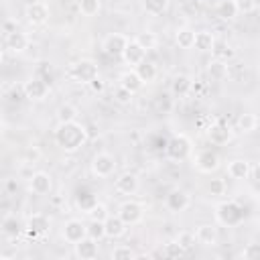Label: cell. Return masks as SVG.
I'll return each instance as SVG.
<instances>
[{"mask_svg": "<svg viewBox=\"0 0 260 260\" xmlns=\"http://www.w3.org/2000/svg\"><path fill=\"white\" fill-rule=\"evenodd\" d=\"M55 142L65 152H77L87 142V130L81 122H63L55 130Z\"/></svg>", "mask_w": 260, "mask_h": 260, "instance_id": "6da1fadb", "label": "cell"}, {"mask_svg": "<svg viewBox=\"0 0 260 260\" xmlns=\"http://www.w3.org/2000/svg\"><path fill=\"white\" fill-rule=\"evenodd\" d=\"M215 221L223 228H236L244 221V207L234 199L221 201L215 205Z\"/></svg>", "mask_w": 260, "mask_h": 260, "instance_id": "7a4b0ae2", "label": "cell"}, {"mask_svg": "<svg viewBox=\"0 0 260 260\" xmlns=\"http://www.w3.org/2000/svg\"><path fill=\"white\" fill-rule=\"evenodd\" d=\"M191 152H193V142H191V138H189L187 134H183V132L171 136V140H169L167 146H165V156H167L169 160H175V162L185 160L187 156H191Z\"/></svg>", "mask_w": 260, "mask_h": 260, "instance_id": "3957f363", "label": "cell"}, {"mask_svg": "<svg viewBox=\"0 0 260 260\" xmlns=\"http://www.w3.org/2000/svg\"><path fill=\"white\" fill-rule=\"evenodd\" d=\"M69 75H71L73 81L87 85L91 79H95V77L100 75V71H98L95 61H91V59H81V61H75V63L71 65Z\"/></svg>", "mask_w": 260, "mask_h": 260, "instance_id": "277c9868", "label": "cell"}, {"mask_svg": "<svg viewBox=\"0 0 260 260\" xmlns=\"http://www.w3.org/2000/svg\"><path fill=\"white\" fill-rule=\"evenodd\" d=\"M219 165H221L219 154H217L215 150H211V148H203V150H199V152L193 156V167H195L199 173H203V175L215 173V171L219 169Z\"/></svg>", "mask_w": 260, "mask_h": 260, "instance_id": "5b68a950", "label": "cell"}, {"mask_svg": "<svg viewBox=\"0 0 260 260\" xmlns=\"http://www.w3.org/2000/svg\"><path fill=\"white\" fill-rule=\"evenodd\" d=\"M118 215L122 217V221H124L126 225H138V223L144 219V205H142L140 201L128 199V201L120 203Z\"/></svg>", "mask_w": 260, "mask_h": 260, "instance_id": "8992f818", "label": "cell"}, {"mask_svg": "<svg viewBox=\"0 0 260 260\" xmlns=\"http://www.w3.org/2000/svg\"><path fill=\"white\" fill-rule=\"evenodd\" d=\"M116 171V158L114 154L110 152H98L93 154L91 158V173L98 177V179H108L112 177Z\"/></svg>", "mask_w": 260, "mask_h": 260, "instance_id": "52a82bcc", "label": "cell"}, {"mask_svg": "<svg viewBox=\"0 0 260 260\" xmlns=\"http://www.w3.org/2000/svg\"><path fill=\"white\" fill-rule=\"evenodd\" d=\"M22 93H24L26 100L43 102L49 95V83L45 79H41V77H28L22 83Z\"/></svg>", "mask_w": 260, "mask_h": 260, "instance_id": "ba28073f", "label": "cell"}, {"mask_svg": "<svg viewBox=\"0 0 260 260\" xmlns=\"http://www.w3.org/2000/svg\"><path fill=\"white\" fill-rule=\"evenodd\" d=\"M207 138H209L211 144H215V146H223V144L232 142V138H234V130L230 128V124L217 120V122H213V124L207 126Z\"/></svg>", "mask_w": 260, "mask_h": 260, "instance_id": "9c48e42d", "label": "cell"}, {"mask_svg": "<svg viewBox=\"0 0 260 260\" xmlns=\"http://www.w3.org/2000/svg\"><path fill=\"white\" fill-rule=\"evenodd\" d=\"M165 205L171 213H183L191 205V195L185 189H173L165 197Z\"/></svg>", "mask_w": 260, "mask_h": 260, "instance_id": "30bf717a", "label": "cell"}, {"mask_svg": "<svg viewBox=\"0 0 260 260\" xmlns=\"http://www.w3.org/2000/svg\"><path fill=\"white\" fill-rule=\"evenodd\" d=\"M61 236H63V240H65L67 244H75V242H79V240H83V238L87 236V225H85L81 219L71 217V219H67V221L63 223Z\"/></svg>", "mask_w": 260, "mask_h": 260, "instance_id": "8fae6325", "label": "cell"}, {"mask_svg": "<svg viewBox=\"0 0 260 260\" xmlns=\"http://www.w3.org/2000/svg\"><path fill=\"white\" fill-rule=\"evenodd\" d=\"M128 41H130V37L124 35V32H110V35L102 41V49H104L106 55L120 57L122 51H124V47L128 45Z\"/></svg>", "mask_w": 260, "mask_h": 260, "instance_id": "7c38bea8", "label": "cell"}, {"mask_svg": "<svg viewBox=\"0 0 260 260\" xmlns=\"http://www.w3.org/2000/svg\"><path fill=\"white\" fill-rule=\"evenodd\" d=\"M24 16H26V20L32 26H43L49 20V4L47 2H41V0L30 2L26 6V10H24Z\"/></svg>", "mask_w": 260, "mask_h": 260, "instance_id": "4fadbf2b", "label": "cell"}, {"mask_svg": "<svg viewBox=\"0 0 260 260\" xmlns=\"http://www.w3.org/2000/svg\"><path fill=\"white\" fill-rule=\"evenodd\" d=\"M24 230H26V234L32 236V238L45 236V234L51 230V217L45 215V213H32V215H28Z\"/></svg>", "mask_w": 260, "mask_h": 260, "instance_id": "5bb4252c", "label": "cell"}, {"mask_svg": "<svg viewBox=\"0 0 260 260\" xmlns=\"http://www.w3.org/2000/svg\"><path fill=\"white\" fill-rule=\"evenodd\" d=\"M28 189H30V193H35V195H47V193H51V189H53V179H51V175L45 173V171L32 173L30 179H28Z\"/></svg>", "mask_w": 260, "mask_h": 260, "instance_id": "9a60e30c", "label": "cell"}, {"mask_svg": "<svg viewBox=\"0 0 260 260\" xmlns=\"http://www.w3.org/2000/svg\"><path fill=\"white\" fill-rule=\"evenodd\" d=\"M28 45H30V39H28V35L26 32H22V30H8L6 32V49L10 51V53H24L26 49H28Z\"/></svg>", "mask_w": 260, "mask_h": 260, "instance_id": "2e32d148", "label": "cell"}, {"mask_svg": "<svg viewBox=\"0 0 260 260\" xmlns=\"http://www.w3.org/2000/svg\"><path fill=\"white\" fill-rule=\"evenodd\" d=\"M126 230H128V225L122 221V217L118 215V213H108V217L104 219V234H106V238H110V240H118V238H122L124 234H126Z\"/></svg>", "mask_w": 260, "mask_h": 260, "instance_id": "e0dca14e", "label": "cell"}, {"mask_svg": "<svg viewBox=\"0 0 260 260\" xmlns=\"http://www.w3.org/2000/svg\"><path fill=\"white\" fill-rule=\"evenodd\" d=\"M73 254L79 260H93V258H98V242L93 238L85 236L83 240L73 244Z\"/></svg>", "mask_w": 260, "mask_h": 260, "instance_id": "ac0fdd59", "label": "cell"}, {"mask_svg": "<svg viewBox=\"0 0 260 260\" xmlns=\"http://www.w3.org/2000/svg\"><path fill=\"white\" fill-rule=\"evenodd\" d=\"M122 61L126 63V65H132V67H136L138 63H142L144 59H146V51L134 41V39H130L128 41V45L124 47V51H122Z\"/></svg>", "mask_w": 260, "mask_h": 260, "instance_id": "d6986e66", "label": "cell"}, {"mask_svg": "<svg viewBox=\"0 0 260 260\" xmlns=\"http://www.w3.org/2000/svg\"><path fill=\"white\" fill-rule=\"evenodd\" d=\"M193 234H195L197 244H203V246H217L219 230H217L213 223H201V225H197V230H195Z\"/></svg>", "mask_w": 260, "mask_h": 260, "instance_id": "ffe728a7", "label": "cell"}, {"mask_svg": "<svg viewBox=\"0 0 260 260\" xmlns=\"http://www.w3.org/2000/svg\"><path fill=\"white\" fill-rule=\"evenodd\" d=\"M114 187H116V191L120 195H134L138 191V187H140V181H138V177L134 173H122L116 179Z\"/></svg>", "mask_w": 260, "mask_h": 260, "instance_id": "44dd1931", "label": "cell"}, {"mask_svg": "<svg viewBox=\"0 0 260 260\" xmlns=\"http://www.w3.org/2000/svg\"><path fill=\"white\" fill-rule=\"evenodd\" d=\"M250 169H252V165L246 158H234V160L228 162L225 173H228V177H232L236 181H242V179L250 177Z\"/></svg>", "mask_w": 260, "mask_h": 260, "instance_id": "7402d4cb", "label": "cell"}, {"mask_svg": "<svg viewBox=\"0 0 260 260\" xmlns=\"http://www.w3.org/2000/svg\"><path fill=\"white\" fill-rule=\"evenodd\" d=\"M193 47H195L199 53L213 51V49H215V35H213L211 30H197V32H195V39H193Z\"/></svg>", "mask_w": 260, "mask_h": 260, "instance_id": "603a6c76", "label": "cell"}, {"mask_svg": "<svg viewBox=\"0 0 260 260\" xmlns=\"http://www.w3.org/2000/svg\"><path fill=\"white\" fill-rule=\"evenodd\" d=\"M120 83V87H124V89H128L130 93H136V91H140L142 89V79L138 77V73L134 71V69H128V71H124L122 75H120V79H118Z\"/></svg>", "mask_w": 260, "mask_h": 260, "instance_id": "cb8c5ba5", "label": "cell"}, {"mask_svg": "<svg viewBox=\"0 0 260 260\" xmlns=\"http://www.w3.org/2000/svg\"><path fill=\"white\" fill-rule=\"evenodd\" d=\"M0 230H2L4 236L16 238V236H20V234L24 232V225L20 223V219H18L16 215H6V217L2 219V223H0Z\"/></svg>", "mask_w": 260, "mask_h": 260, "instance_id": "d4e9b609", "label": "cell"}, {"mask_svg": "<svg viewBox=\"0 0 260 260\" xmlns=\"http://www.w3.org/2000/svg\"><path fill=\"white\" fill-rule=\"evenodd\" d=\"M134 71L138 73V77L142 79V83H150V81H154L156 79V75H158V69H156V65L152 63V61H142V63H138L136 67H134Z\"/></svg>", "mask_w": 260, "mask_h": 260, "instance_id": "484cf974", "label": "cell"}, {"mask_svg": "<svg viewBox=\"0 0 260 260\" xmlns=\"http://www.w3.org/2000/svg\"><path fill=\"white\" fill-rule=\"evenodd\" d=\"M171 89H173V93H175V95L183 98V95H187V93L193 89V79H191L189 75H185V73H179V75L173 79Z\"/></svg>", "mask_w": 260, "mask_h": 260, "instance_id": "4316f807", "label": "cell"}, {"mask_svg": "<svg viewBox=\"0 0 260 260\" xmlns=\"http://www.w3.org/2000/svg\"><path fill=\"white\" fill-rule=\"evenodd\" d=\"M169 4H171V0H140L142 10H144L146 14H150V16H160V14H165V12L169 10Z\"/></svg>", "mask_w": 260, "mask_h": 260, "instance_id": "83f0119b", "label": "cell"}, {"mask_svg": "<svg viewBox=\"0 0 260 260\" xmlns=\"http://www.w3.org/2000/svg\"><path fill=\"white\" fill-rule=\"evenodd\" d=\"M207 75L213 81H223L228 77V63L221 61V59H211L207 63Z\"/></svg>", "mask_w": 260, "mask_h": 260, "instance_id": "f1b7e54d", "label": "cell"}, {"mask_svg": "<svg viewBox=\"0 0 260 260\" xmlns=\"http://www.w3.org/2000/svg\"><path fill=\"white\" fill-rule=\"evenodd\" d=\"M215 14L221 20H234L238 16V10L234 6V0H217L215 4Z\"/></svg>", "mask_w": 260, "mask_h": 260, "instance_id": "f546056e", "label": "cell"}, {"mask_svg": "<svg viewBox=\"0 0 260 260\" xmlns=\"http://www.w3.org/2000/svg\"><path fill=\"white\" fill-rule=\"evenodd\" d=\"M193 39H195V30L189 28V26H183L177 30L175 35V43L179 49H191L193 47Z\"/></svg>", "mask_w": 260, "mask_h": 260, "instance_id": "4dcf8cb0", "label": "cell"}, {"mask_svg": "<svg viewBox=\"0 0 260 260\" xmlns=\"http://www.w3.org/2000/svg\"><path fill=\"white\" fill-rule=\"evenodd\" d=\"M134 41H136L144 51H152V49L158 47V37H156L152 30H142V32H138V35L134 37Z\"/></svg>", "mask_w": 260, "mask_h": 260, "instance_id": "1f68e13d", "label": "cell"}, {"mask_svg": "<svg viewBox=\"0 0 260 260\" xmlns=\"http://www.w3.org/2000/svg\"><path fill=\"white\" fill-rule=\"evenodd\" d=\"M236 126H238V130H240L242 134H250V132L256 130V126H258V118H256L254 114L246 112V114H242V116L238 118Z\"/></svg>", "mask_w": 260, "mask_h": 260, "instance_id": "d6a6232c", "label": "cell"}, {"mask_svg": "<svg viewBox=\"0 0 260 260\" xmlns=\"http://www.w3.org/2000/svg\"><path fill=\"white\" fill-rule=\"evenodd\" d=\"M77 108L73 106V104H61L59 108H57V120H59V124H63V122H73V120H77Z\"/></svg>", "mask_w": 260, "mask_h": 260, "instance_id": "836d02e7", "label": "cell"}, {"mask_svg": "<svg viewBox=\"0 0 260 260\" xmlns=\"http://www.w3.org/2000/svg\"><path fill=\"white\" fill-rule=\"evenodd\" d=\"M175 242L181 246V250H183V252H189V250L195 246V242H197V240H195V234H193V232L183 230V232H179V234H177Z\"/></svg>", "mask_w": 260, "mask_h": 260, "instance_id": "e575fe53", "label": "cell"}, {"mask_svg": "<svg viewBox=\"0 0 260 260\" xmlns=\"http://www.w3.org/2000/svg\"><path fill=\"white\" fill-rule=\"evenodd\" d=\"M77 6L83 16H95L102 8V0H79Z\"/></svg>", "mask_w": 260, "mask_h": 260, "instance_id": "d590c367", "label": "cell"}, {"mask_svg": "<svg viewBox=\"0 0 260 260\" xmlns=\"http://www.w3.org/2000/svg\"><path fill=\"white\" fill-rule=\"evenodd\" d=\"M112 260H132L136 258V252L130 248V246H124V244H118L114 250H112Z\"/></svg>", "mask_w": 260, "mask_h": 260, "instance_id": "8d00e7d4", "label": "cell"}, {"mask_svg": "<svg viewBox=\"0 0 260 260\" xmlns=\"http://www.w3.org/2000/svg\"><path fill=\"white\" fill-rule=\"evenodd\" d=\"M85 213H87L91 219H100V221H104V219L108 217V213H110V211H108L106 203H100V201H95V203H93V205H91V207H89Z\"/></svg>", "mask_w": 260, "mask_h": 260, "instance_id": "74e56055", "label": "cell"}, {"mask_svg": "<svg viewBox=\"0 0 260 260\" xmlns=\"http://www.w3.org/2000/svg\"><path fill=\"white\" fill-rule=\"evenodd\" d=\"M87 236L93 238L95 242H100L102 238H106V234H104V221H100V219H91V221L87 223Z\"/></svg>", "mask_w": 260, "mask_h": 260, "instance_id": "f35d334b", "label": "cell"}, {"mask_svg": "<svg viewBox=\"0 0 260 260\" xmlns=\"http://www.w3.org/2000/svg\"><path fill=\"white\" fill-rule=\"evenodd\" d=\"M207 191H209V195H213V197H221V195H225V181L223 179H209V183H207Z\"/></svg>", "mask_w": 260, "mask_h": 260, "instance_id": "ab89813d", "label": "cell"}, {"mask_svg": "<svg viewBox=\"0 0 260 260\" xmlns=\"http://www.w3.org/2000/svg\"><path fill=\"white\" fill-rule=\"evenodd\" d=\"M234 6H236V10H238V14H240V12H242V14H250V12L256 10L258 0H234Z\"/></svg>", "mask_w": 260, "mask_h": 260, "instance_id": "60d3db41", "label": "cell"}, {"mask_svg": "<svg viewBox=\"0 0 260 260\" xmlns=\"http://www.w3.org/2000/svg\"><path fill=\"white\" fill-rule=\"evenodd\" d=\"M185 252L181 250V246L177 244V242H169V244H165V248H162V256L165 258H179V256H183Z\"/></svg>", "mask_w": 260, "mask_h": 260, "instance_id": "b9f144b4", "label": "cell"}, {"mask_svg": "<svg viewBox=\"0 0 260 260\" xmlns=\"http://www.w3.org/2000/svg\"><path fill=\"white\" fill-rule=\"evenodd\" d=\"M260 256V246L258 244H246V248L240 252V258H244V260H254V258H258Z\"/></svg>", "mask_w": 260, "mask_h": 260, "instance_id": "7bdbcfd3", "label": "cell"}, {"mask_svg": "<svg viewBox=\"0 0 260 260\" xmlns=\"http://www.w3.org/2000/svg\"><path fill=\"white\" fill-rule=\"evenodd\" d=\"M132 95H134V93H130L128 89H124V87H120V85H118V89L114 91V100H116L118 104H122V106L130 104V102H132Z\"/></svg>", "mask_w": 260, "mask_h": 260, "instance_id": "ee69618b", "label": "cell"}, {"mask_svg": "<svg viewBox=\"0 0 260 260\" xmlns=\"http://www.w3.org/2000/svg\"><path fill=\"white\" fill-rule=\"evenodd\" d=\"M223 51H217V49H213V53H215V59H221V61H225V59H232L234 57V49L230 47V45H219Z\"/></svg>", "mask_w": 260, "mask_h": 260, "instance_id": "f6af8a7d", "label": "cell"}, {"mask_svg": "<svg viewBox=\"0 0 260 260\" xmlns=\"http://www.w3.org/2000/svg\"><path fill=\"white\" fill-rule=\"evenodd\" d=\"M39 158H41V150H39L37 146L28 148V150H26V154H24V162H28V165H35Z\"/></svg>", "mask_w": 260, "mask_h": 260, "instance_id": "bcb514c9", "label": "cell"}, {"mask_svg": "<svg viewBox=\"0 0 260 260\" xmlns=\"http://www.w3.org/2000/svg\"><path fill=\"white\" fill-rule=\"evenodd\" d=\"M89 87H91V91H95V93H100V91H104V81L100 79V75L95 77V79H91L89 83H87Z\"/></svg>", "mask_w": 260, "mask_h": 260, "instance_id": "7dc6e473", "label": "cell"}, {"mask_svg": "<svg viewBox=\"0 0 260 260\" xmlns=\"http://www.w3.org/2000/svg\"><path fill=\"white\" fill-rule=\"evenodd\" d=\"M2 61H4V53H2V49H0V65H2Z\"/></svg>", "mask_w": 260, "mask_h": 260, "instance_id": "c3c4849f", "label": "cell"}]
</instances>
